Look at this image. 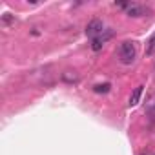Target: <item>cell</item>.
<instances>
[{"label": "cell", "mask_w": 155, "mask_h": 155, "mask_svg": "<svg viewBox=\"0 0 155 155\" xmlns=\"http://www.w3.org/2000/svg\"><path fill=\"white\" fill-rule=\"evenodd\" d=\"M137 57V48H135V42H130V40H124L120 46H119V58L122 64H131Z\"/></svg>", "instance_id": "1"}, {"label": "cell", "mask_w": 155, "mask_h": 155, "mask_svg": "<svg viewBox=\"0 0 155 155\" xmlns=\"http://www.w3.org/2000/svg\"><path fill=\"white\" fill-rule=\"evenodd\" d=\"M102 31H104V24H102V20H99V18L90 20V22H88V26H86V35H88V37H91V40H93V38H97Z\"/></svg>", "instance_id": "2"}, {"label": "cell", "mask_w": 155, "mask_h": 155, "mask_svg": "<svg viewBox=\"0 0 155 155\" xmlns=\"http://www.w3.org/2000/svg\"><path fill=\"white\" fill-rule=\"evenodd\" d=\"M113 35H115V33H113V29H104L97 38H93V40H91V49H93V51H101V49H102V46H104V44H106Z\"/></svg>", "instance_id": "3"}, {"label": "cell", "mask_w": 155, "mask_h": 155, "mask_svg": "<svg viewBox=\"0 0 155 155\" xmlns=\"http://www.w3.org/2000/svg\"><path fill=\"white\" fill-rule=\"evenodd\" d=\"M148 13H150V9H148L146 6L137 4V2H130L128 8H126V15H128V17H133V18L144 17V15H148Z\"/></svg>", "instance_id": "4"}, {"label": "cell", "mask_w": 155, "mask_h": 155, "mask_svg": "<svg viewBox=\"0 0 155 155\" xmlns=\"http://www.w3.org/2000/svg\"><path fill=\"white\" fill-rule=\"evenodd\" d=\"M140 95H142V86H137V88L133 90L131 97H130V106H135V104H139V99H140Z\"/></svg>", "instance_id": "5"}, {"label": "cell", "mask_w": 155, "mask_h": 155, "mask_svg": "<svg viewBox=\"0 0 155 155\" xmlns=\"http://www.w3.org/2000/svg\"><path fill=\"white\" fill-rule=\"evenodd\" d=\"M146 55L148 57H153L155 55V33L150 37V40L146 42Z\"/></svg>", "instance_id": "6"}, {"label": "cell", "mask_w": 155, "mask_h": 155, "mask_svg": "<svg viewBox=\"0 0 155 155\" xmlns=\"http://www.w3.org/2000/svg\"><path fill=\"white\" fill-rule=\"evenodd\" d=\"M110 84H97V86H93V91L95 93H108L110 91Z\"/></svg>", "instance_id": "7"}, {"label": "cell", "mask_w": 155, "mask_h": 155, "mask_svg": "<svg viewBox=\"0 0 155 155\" xmlns=\"http://www.w3.org/2000/svg\"><path fill=\"white\" fill-rule=\"evenodd\" d=\"M69 73H71V71H66V73L62 75V79H64L66 82H77V75H75V73L69 75Z\"/></svg>", "instance_id": "8"}, {"label": "cell", "mask_w": 155, "mask_h": 155, "mask_svg": "<svg viewBox=\"0 0 155 155\" xmlns=\"http://www.w3.org/2000/svg\"><path fill=\"white\" fill-rule=\"evenodd\" d=\"M4 22H6V24H9V22H13V18H11L9 15H4Z\"/></svg>", "instance_id": "9"}]
</instances>
